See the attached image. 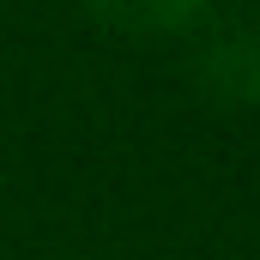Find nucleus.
<instances>
[{"instance_id":"nucleus-1","label":"nucleus","mask_w":260,"mask_h":260,"mask_svg":"<svg viewBox=\"0 0 260 260\" xmlns=\"http://www.w3.org/2000/svg\"><path fill=\"white\" fill-rule=\"evenodd\" d=\"M85 6L121 37H182L212 12V0H85Z\"/></svg>"},{"instance_id":"nucleus-2","label":"nucleus","mask_w":260,"mask_h":260,"mask_svg":"<svg viewBox=\"0 0 260 260\" xmlns=\"http://www.w3.org/2000/svg\"><path fill=\"white\" fill-rule=\"evenodd\" d=\"M200 79H206V91L224 97V103H254L260 97V37H242V30L218 37V43L200 55Z\"/></svg>"}]
</instances>
